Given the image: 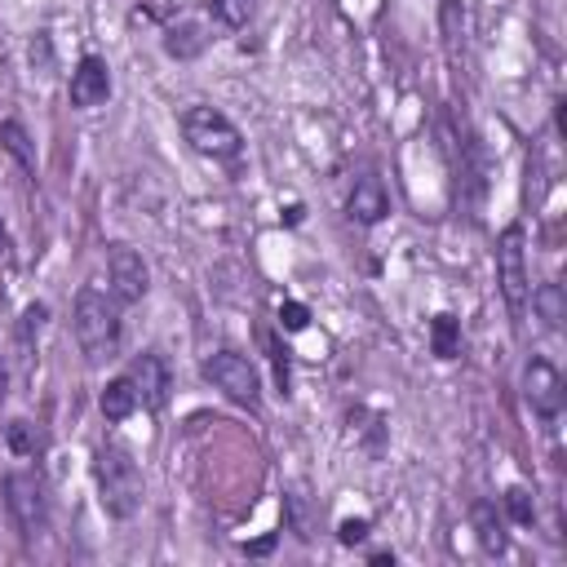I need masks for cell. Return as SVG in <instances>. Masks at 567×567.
I'll return each instance as SVG.
<instances>
[{
	"instance_id": "cell-18",
	"label": "cell",
	"mask_w": 567,
	"mask_h": 567,
	"mask_svg": "<svg viewBox=\"0 0 567 567\" xmlns=\"http://www.w3.org/2000/svg\"><path fill=\"white\" fill-rule=\"evenodd\" d=\"M204 4H208V13H213L221 27L239 31V27H248V22L257 18V4H261V0H204Z\"/></svg>"
},
{
	"instance_id": "cell-8",
	"label": "cell",
	"mask_w": 567,
	"mask_h": 567,
	"mask_svg": "<svg viewBox=\"0 0 567 567\" xmlns=\"http://www.w3.org/2000/svg\"><path fill=\"white\" fill-rule=\"evenodd\" d=\"M106 275H111V297L115 301H142L146 288H151V270H146L142 252L128 248V244H115L106 252Z\"/></svg>"
},
{
	"instance_id": "cell-7",
	"label": "cell",
	"mask_w": 567,
	"mask_h": 567,
	"mask_svg": "<svg viewBox=\"0 0 567 567\" xmlns=\"http://www.w3.org/2000/svg\"><path fill=\"white\" fill-rule=\"evenodd\" d=\"M523 399H527V408H532L536 416L554 421V416L563 412V399H567L563 372H558L549 359H527V363H523Z\"/></svg>"
},
{
	"instance_id": "cell-14",
	"label": "cell",
	"mask_w": 567,
	"mask_h": 567,
	"mask_svg": "<svg viewBox=\"0 0 567 567\" xmlns=\"http://www.w3.org/2000/svg\"><path fill=\"white\" fill-rule=\"evenodd\" d=\"M474 532H478V545L487 549V554H505V527H501V518H496V509L487 505V501H478L474 505Z\"/></svg>"
},
{
	"instance_id": "cell-9",
	"label": "cell",
	"mask_w": 567,
	"mask_h": 567,
	"mask_svg": "<svg viewBox=\"0 0 567 567\" xmlns=\"http://www.w3.org/2000/svg\"><path fill=\"white\" fill-rule=\"evenodd\" d=\"M124 377L133 381L137 408H164V399H168V385H173V377H168V363H164V354H155V350L137 354V359L128 363V372H124Z\"/></svg>"
},
{
	"instance_id": "cell-15",
	"label": "cell",
	"mask_w": 567,
	"mask_h": 567,
	"mask_svg": "<svg viewBox=\"0 0 567 567\" xmlns=\"http://www.w3.org/2000/svg\"><path fill=\"white\" fill-rule=\"evenodd\" d=\"M532 306H536V315H540L545 328H563V319H567V297H563L558 284H540V288L532 292Z\"/></svg>"
},
{
	"instance_id": "cell-12",
	"label": "cell",
	"mask_w": 567,
	"mask_h": 567,
	"mask_svg": "<svg viewBox=\"0 0 567 567\" xmlns=\"http://www.w3.org/2000/svg\"><path fill=\"white\" fill-rule=\"evenodd\" d=\"M204 44H208V35H204V27L195 22V18H182V22H173L168 31H164V49H168V58H195V53H204Z\"/></svg>"
},
{
	"instance_id": "cell-16",
	"label": "cell",
	"mask_w": 567,
	"mask_h": 567,
	"mask_svg": "<svg viewBox=\"0 0 567 567\" xmlns=\"http://www.w3.org/2000/svg\"><path fill=\"white\" fill-rule=\"evenodd\" d=\"M0 146L18 159V168L22 173H35V155H31V137H27V128L18 124V120H0Z\"/></svg>"
},
{
	"instance_id": "cell-10",
	"label": "cell",
	"mask_w": 567,
	"mask_h": 567,
	"mask_svg": "<svg viewBox=\"0 0 567 567\" xmlns=\"http://www.w3.org/2000/svg\"><path fill=\"white\" fill-rule=\"evenodd\" d=\"M66 93H71V106H80V111L102 106L111 97V66L97 53H84L75 62V71H71V89Z\"/></svg>"
},
{
	"instance_id": "cell-20",
	"label": "cell",
	"mask_w": 567,
	"mask_h": 567,
	"mask_svg": "<svg viewBox=\"0 0 567 567\" xmlns=\"http://www.w3.org/2000/svg\"><path fill=\"white\" fill-rule=\"evenodd\" d=\"M505 509H509V518H514L518 527H527V523L536 518V501H532V492H527V487H518V483L505 492Z\"/></svg>"
},
{
	"instance_id": "cell-17",
	"label": "cell",
	"mask_w": 567,
	"mask_h": 567,
	"mask_svg": "<svg viewBox=\"0 0 567 567\" xmlns=\"http://www.w3.org/2000/svg\"><path fill=\"white\" fill-rule=\"evenodd\" d=\"M430 346L439 359H456L461 354V323L452 315H434L430 319Z\"/></svg>"
},
{
	"instance_id": "cell-5",
	"label": "cell",
	"mask_w": 567,
	"mask_h": 567,
	"mask_svg": "<svg viewBox=\"0 0 567 567\" xmlns=\"http://www.w3.org/2000/svg\"><path fill=\"white\" fill-rule=\"evenodd\" d=\"M199 372H204V381H208L213 390H221L230 403H239V408H257V403H261V377H257V368H252L239 350H217V354H208Z\"/></svg>"
},
{
	"instance_id": "cell-21",
	"label": "cell",
	"mask_w": 567,
	"mask_h": 567,
	"mask_svg": "<svg viewBox=\"0 0 567 567\" xmlns=\"http://www.w3.org/2000/svg\"><path fill=\"white\" fill-rule=\"evenodd\" d=\"M279 323H284L288 332H301V328L310 323V310H306L301 301H288V306H279Z\"/></svg>"
},
{
	"instance_id": "cell-23",
	"label": "cell",
	"mask_w": 567,
	"mask_h": 567,
	"mask_svg": "<svg viewBox=\"0 0 567 567\" xmlns=\"http://www.w3.org/2000/svg\"><path fill=\"white\" fill-rule=\"evenodd\" d=\"M4 244H9V235H4V221H0V252H4Z\"/></svg>"
},
{
	"instance_id": "cell-22",
	"label": "cell",
	"mask_w": 567,
	"mask_h": 567,
	"mask_svg": "<svg viewBox=\"0 0 567 567\" xmlns=\"http://www.w3.org/2000/svg\"><path fill=\"white\" fill-rule=\"evenodd\" d=\"M363 536H368V523H363V518H354V523L346 518V523H341V540H346V545H354V540H363Z\"/></svg>"
},
{
	"instance_id": "cell-2",
	"label": "cell",
	"mask_w": 567,
	"mask_h": 567,
	"mask_svg": "<svg viewBox=\"0 0 567 567\" xmlns=\"http://www.w3.org/2000/svg\"><path fill=\"white\" fill-rule=\"evenodd\" d=\"M71 319H75V341L89 363H102L115 354V346H120V301L115 297H106L97 288H80Z\"/></svg>"
},
{
	"instance_id": "cell-13",
	"label": "cell",
	"mask_w": 567,
	"mask_h": 567,
	"mask_svg": "<svg viewBox=\"0 0 567 567\" xmlns=\"http://www.w3.org/2000/svg\"><path fill=\"white\" fill-rule=\"evenodd\" d=\"M97 408H102V416H106V421H124V416H133V412H137V394H133V381H128V377H115V381H106V390L97 394Z\"/></svg>"
},
{
	"instance_id": "cell-11",
	"label": "cell",
	"mask_w": 567,
	"mask_h": 567,
	"mask_svg": "<svg viewBox=\"0 0 567 567\" xmlns=\"http://www.w3.org/2000/svg\"><path fill=\"white\" fill-rule=\"evenodd\" d=\"M350 217L359 221V226H377L385 213H390V195H385V186H381V177H372V173H363V177H354V190H350Z\"/></svg>"
},
{
	"instance_id": "cell-6",
	"label": "cell",
	"mask_w": 567,
	"mask_h": 567,
	"mask_svg": "<svg viewBox=\"0 0 567 567\" xmlns=\"http://www.w3.org/2000/svg\"><path fill=\"white\" fill-rule=\"evenodd\" d=\"M496 284L509 306V315L527 310V257H523V226H505L496 239Z\"/></svg>"
},
{
	"instance_id": "cell-19",
	"label": "cell",
	"mask_w": 567,
	"mask_h": 567,
	"mask_svg": "<svg viewBox=\"0 0 567 567\" xmlns=\"http://www.w3.org/2000/svg\"><path fill=\"white\" fill-rule=\"evenodd\" d=\"M4 439H9V447H13L18 456H35V447H40V434H35L31 421H9Z\"/></svg>"
},
{
	"instance_id": "cell-24",
	"label": "cell",
	"mask_w": 567,
	"mask_h": 567,
	"mask_svg": "<svg viewBox=\"0 0 567 567\" xmlns=\"http://www.w3.org/2000/svg\"><path fill=\"white\" fill-rule=\"evenodd\" d=\"M0 390H4V368H0Z\"/></svg>"
},
{
	"instance_id": "cell-3",
	"label": "cell",
	"mask_w": 567,
	"mask_h": 567,
	"mask_svg": "<svg viewBox=\"0 0 567 567\" xmlns=\"http://www.w3.org/2000/svg\"><path fill=\"white\" fill-rule=\"evenodd\" d=\"M182 137L208 155V159H235L244 151V137L239 128L217 111V106H186L182 111Z\"/></svg>"
},
{
	"instance_id": "cell-4",
	"label": "cell",
	"mask_w": 567,
	"mask_h": 567,
	"mask_svg": "<svg viewBox=\"0 0 567 567\" xmlns=\"http://www.w3.org/2000/svg\"><path fill=\"white\" fill-rule=\"evenodd\" d=\"M4 505H9L13 523L22 527V536L44 532V523H49V483H44V474L31 470V465L9 470L4 474Z\"/></svg>"
},
{
	"instance_id": "cell-1",
	"label": "cell",
	"mask_w": 567,
	"mask_h": 567,
	"mask_svg": "<svg viewBox=\"0 0 567 567\" xmlns=\"http://www.w3.org/2000/svg\"><path fill=\"white\" fill-rule=\"evenodd\" d=\"M93 478H97V501L111 518H133L142 505V470L120 443H102L93 456Z\"/></svg>"
}]
</instances>
